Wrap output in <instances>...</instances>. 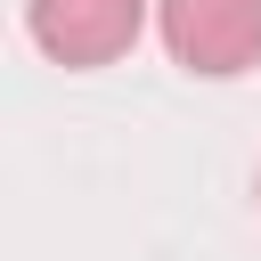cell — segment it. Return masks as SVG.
I'll use <instances>...</instances> for the list:
<instances>
[{
	"instance_id": "cell-1",
	"label": "cell",
	"mask_w": 261,
	"mask_h": 261,
	"mask_svg": "<svg viewBox=\"0 0 261 261\" xmlns=\"http://www.w3.org/2000/svg\"><path fill=\"white\" fill-rule=\"evenodd\" d=\"M155 41L196 82H237L261 65V0H155Z\"/></svg>"
},
{
	"instance_id": "cell-2",
	"label": "cell",
	"mask_w": 261,
	"mask_h": 261,
	"mask_svg": "<svg viewBox=\"0 0 261 261\" xmlns=\"http://www.w3.org/2000/svg\"><path fill=\"white\" fill-rule=\"evenodd\" d=\"M147 24H155V0H24L33 49H41L49 65H65V73L122 65Z\"/></svg>"
},
{
	"instance_id": "cell-3",
	"label": "cell",
	"mask_w": 261,
	"mask_h": 261,
	"mask_svg": "<svg viewBox=\"0 0 261 261\" xmlns=\"http://www.w3.org/2000/svg\"><path fill=\"white\" fill-rule=\"evenodd\" d=\"M253 196H261V179H253Z\"/></svg>"
}]
</instances>
